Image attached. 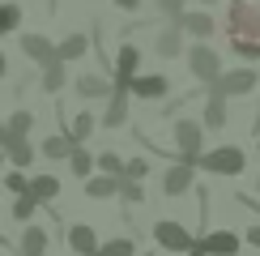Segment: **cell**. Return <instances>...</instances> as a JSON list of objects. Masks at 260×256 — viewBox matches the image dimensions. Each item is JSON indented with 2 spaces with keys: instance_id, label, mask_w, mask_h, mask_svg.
Masks as SVG:
<instances>
[{
  "instance_id": "obj_16",
  "label": "cell",
  "mask_w": 260,
  "mask_h": 256,
  "mask_svg": "<svg viewBox=\"0 0 260 256\" xmlns=\"http://www.w3.org/2000/svg\"><path fill=\"white\" fill-rule=\"evenodd\" d=\"M5 158L13 163V171H26L30 163H35V145H30L26 137H9L5 141Z\"/></svg>"
},
{
  "instance_id": "obj_3",
  "label": "cell",
  "mask_w": 260,
  "mask_h": 256,
  "mask_svg": "<svg viewBox=\"0 0 260 256\" xmlns=\"http://www.w3.org/2000/svg\"><path fill=\"white\" fill-rule=\"evenodd\" d=\"M154 243H158L162 252H175V256H188L192 248H197V235H192L188 227H179V222L162 218V222H154Z\"/></svg>"
},
{
  "instance_id": "obj_22",
  "label": "cell",
  "mask_w": 260,
  "mask_h": 256,
  "mask_svg": "<svg viewBox=\"0 0 260 256\" xmlns=\"http://www.w3.org/2000/svg\"><path fill=\"white\" fill-rule=\"evenodd\" d=\"M47 252V231L43 227H26L21 231V256H43Z\"/></svg>"
},
{
  "instance_id": "obj_30",
  "label": "cell",
  "mask_w": 260,
  "mask_h": 256,
  "mask_svg": "<svg viewBox=\"0 0 260 256\" xmlns=\"http://www.w3.org/2000/svg\"><path fill=\"white\" fill-rule=\"evenodd\" d=\"M94 167H99V175H120V171H124V158L115 154V149H107V154L94 158Z\"/></svg>"
},
{
  "instance_id": "obj_11",
  "label": "cell",
  "mask_w": 260,
  "mask_h": 256,
  "mask_svg": "<svg viewBox=\"0 0 260 256\" xmlns=\"http://www.w3.org/2000/svg\"><path fill=\"white\" fill-rule=\"evenodd\" d=\"M64 239H69V248L77 256H94L99 252V235H94V227H85V222H77V227L64 231Z\"/></svg>"
},
{
  "instance_id": "obj_13",
  "label": "cell",
  "mask_w": 260,
  "mask_h": 256,
  "mask_svg": "<svg viewBox=\"0 0 260 256\" xmlns=\"http://www.w3.org/2000/svg\"><path fill=\"white\" fill-rule=\"evenodd\" d=\"M73 90H77L81 99H111V81H107L103 73H81V77L73 81Z\"/></svg>"
},
{
  "instance_id": "obj_5",
  "label": "cell",
  "mask_w": 260,
  "mask_h": 256,
  "mask_svg": "<svg viewBox=\"0 0 260 256\" xmlns=\"http://www.w3.org/2000/svg\"><path fill=\"white\" fill-rule=\"evenodd\" d=\"M188 69H192V81L209 85L222 73V56L209 47V43H192V47H188Z\"/></svg>"
},
{
  "instance_id": "obj_37",
  "label": "cell",
  "mask_w": 260,
  "mask_h": 256,
  "mask_svg": "<svg viewBox=\"0 0 260 256\" xmlns=\"http://www.w3.org/2000/svg\"><path fill=\"white\" fill-rule=\"evenodd\" d=\"M247 243H252V248H260V222H256L252 231H247Z\"/></svg>"
},
{
  "instance_id": "obj_2",
  "label": "cell",
  "mask_w": 260,
  "mask_h": 256,
  "mask_svg": "<svg viewBox=\"0 0 260 256\" xmlns=\"http://www.w3.org/2000/svg\"><path fill=\"white\" fill-rule=\"evenodd\" d=\"M192 167H197V171H209V175H243L247 158H243L239 145H218V149H201Z\"/></svg>"
},
{
  "instance_id": "obj_15",
  "label": "cell",
  "mask_w": 260,
  "mask_h": 256,
  "mask_svg": "<svg viewBox=\"0 0 260 256\" xmlns=\"http://www.w3.org/2000/svg\"><path fill=\"white\" fill-rule=\"evenodd\" d=\"M175 26L183 30V35H192V39H209L213 30H218V26H213V17H209V13H201V9H197V13H179Z\"/></svg>"
},
{
  "instance_id": "obj_7",
  "label": "cell",
  "mask_w": 260,
  "mask_h": 256,
  "mask_svg": "<svg viewBox=\"0 0 260 256\" xmlns=\"http://www.w3.org/2000/svg\"><path fill=\"white\" fill-rule=\"evenodd\" d=\"M137 69H141V51L133 47V43H124V47L115 51V73H111V90L128 94V81L137 77Z\"/></svg>"
},
{
  "instance_id": "obj_32",
  "label": "cell",
  "mask_w": 260,
  "mask_h": 256,
  "mask_svg": "<svg viewBox=\"0 0 260 256\" xmlns=\"http://www.w3.org/2000/svg\"><path fill=\"white\" fill-rule=\"evenodd\" d=\"M5 188L13 192V197H26V188H30V175H26V171H9V175H5Z\"/></svg>"
},
{
  "instance_id": "obj_34",
  "label": "cell",
  "mask_w": 260,
  "mask_h": 256,
  "mask_svg": "<svg viewBox=\"0 0 260 256\" xmlns=\"http://www.w3.org/2000/svg\"><path fill=\"white\" fill-rule=\"evenodd\" d=\"M154 5H158V13L171 17V21H179V13H188V0H154Z\"/></svg>"
},
{
  "instance_id": "obj_36",
  "label": "cell",
  "mask_w": 260,
  "mask_h": 256,
  "mask_svg": "<svg viewBox=\"0 0 260 256\" xmlns=\"http://www.w3.org/2000/svg\"><path fill=\"white\" fill-rule=\"evenodd\" d=\"M115 9H124V13H133V9H141V0H115Z\"/></svg>"
},
{
  "instance_id": "obj_27",
  "label": "cell",
  "mask_w": 260,
  "mask_h": 256,
  "mask_svg": "<svg viewBox=\"0 0 260 256\" xmlns=\"http://www.w3.org/2000/svg\"><path fill=\"white\" fill-rule=\"evenodd\" d=\"M133 252H137V243L128 239V235H115V239L99 243V252H94V256H133Z\"/></svg>"
},
{
  "instance_id": "obj_41",
  "label": "cell",
  "mask_w": 260,
  "mask_h": 256,
  "mask_svg": "<svg viewBox=\"0 0 260 256\" xmlns=\"http://www.w3.org/2000/svg\"><path fill=\"white\" fill-rule=\"evenodd\" d=\"M256 188H260V175H256Z\"/></svg>"
},
{
  "instance_id": "obj_39",
  "label": "cell",
  "mask_w": 260,
  "mask_h": 256,
  "mask_svg": "<svg viewBox=\"0 0 260 256\" xmlns=\"http://www.w3.org/2000/svg\"><path fill=\"white\" fill-rule=\"evenodd\" d=\"M5 69H9V64H5V56H0V77H5Z\"/></svg>"
},
{
  "instance_id": "obj_21",
  "label": "cell",
  "mask_w": 260,
  "mask_h": 256,
  "mask_svg": "<svg viewBox=\"0 0 260 256\" xmlns=\"http://www.w3.org/2000/svg\"><path fill=\"white\" fill-rule=\"evenodd\" d=\"M115 188H120V175H90V179H85V197H90V201L115 197Z\"/></svg>"
},
{
  "instance_id": "obj_6",
  "label": "cell",
  "mask_w": 260,
  "mask_h": 256,
  "mask_svg": "<svg viewBox=\"0 0 260 256\" xmlns=\"http://www.w3.org/2000/svg\"><path fill=\"white\" fill-rule=\"evenodd\" d=\"M201 145H205V128L197 120H175V149H179V163H197V154H201Z\"/></svg>"
},
{
  "instance_id": "obj_1",
  "label": "cell",
  "mask_w": 260,
  "mask_h": 256,
  "mask_svg": "<svg viewBox=\"0 0 260 256\" xmlns=\"http://www.w3.org/2000/svg\"><path fill=\"white\" fill-rule=\"evenodd\" d=\"M226 39H231L235 56L260 60V5L256 0H231L226 5Z\"/></svg>"
},
{
  "instance_id": "obj_25",
  "label": "cell",
  "mask_w": 260,
  "mask_h": 256,
  "mask_svg": "<svg viewBox=\"0 0 260 256\" xmlns=\"http://www.w3.org/2000/svg\"><path fill=\"white\" fill-rule=\"evenodd\" d=\"M94 128H99V120H94L90 111H81L77 120H73V128H69V141H73V145H85V141L94 137Z\"/></svg>"
},
{
  "instance_id": "obj_40",
  "label": "cell",
  "mask_w": 260,
  "mask_h": 256,
  "mask_svg": "<svg viewBox=\"0 0 260 256\" xmlns=\"http://www.w3.org/2000/svg\"><path fill=\"white\" fill-rule=\"evenodd\" d=\"M201 5H222V0H201Z\"/></svg>"
},
{
  "instance_id": "obj_42",
  "label": "cell",
  "mask_w": 260,
  "mask_h": 256,
  "mask_svg": "<svg viewBox=\"0 0 260 256\" xmlns=\"http://www.w3.org/2000/svg\"><path fill=\"white\" fill-rule=\"evenodd\" d=\"M188 256H201V252H188Z\"/></svg>"
},
{
  "instance_id": "obj_35",
  "label": "cell",
  "mask_w": 260,
  "mask_h": 256,
  "mask_svg": "<svg viewBox=\"0 0 260 256\" xmlns=\"http://www.w3.org/2000/svg\"><path fill=\"white\" fill-rule=\"evenodd\" d=\"M35 209H39V205H35L30 197H13V218H17V222H30V218H35Z\"/></svg>"
},
{
  "instance_id": "obj_33",
  "label": "cell",
  "mask_w": 260,
  "mask_h": 256,
  "mask_svg": "<svg viewBox=\"0 0 260 256\" xmlns=\"http://www.w3.org/2000/svg\"><path fill=\"white\" fill-rule=\"evenodd\" d=\"M145 175H149V163H145V158H133V163H124V171H120V179H137V184H141Z\"/></svg>"
},
{
  "instance_id": "obj_18",
  "label": "cell",
  "mask_w": 260,
  "mask_h": 256,
  "mask_svg": "<svg viewBox=\"0 0 260 256\" xmlns=\"http://www.w3.org/2000/svg\"><path fill=\"white\" fill-rule=\"evenodd\" d=\"M154 51H158L162 60H175V56H183V30H179V26H167V30L158 35Z\"/></svg>"
},
{
  "instance_id": "obj_20",
  "label": "cell",
  "mask_w": 260,
  "mask_h": 256,
  "mask_svg": "<svg viewBox=\"0 0 260 256\" xmlns=\"http://www.w3.org/2000/svg\"><path fill=\"white\" fill-rule=\"evenodd\" d=\"M85 51H90V39H85V35H69V39H60V43H56V60H60V64L81 60Z\"/></svg>"
},
{
  "instance_id": "obj_38",
  "label": "cell",
  "mask_w": 260,
  "mask_h": 256,
  "mask_svg": "<svg viewBox=\"0 0 260 256\" xmlns=\"http://www.w3.org/2000/svg\"><path fill=\"white\" fill-rule=\"evenodd\" d=\"M5 141H9V128H5V124H0V149H5Z\"/></svg>"
},
{
  "instance_id": "obj_29",
  "label": "cell",
  "mask_w": 260,
  "mask_h": 256,
  "mask_svg": "<svg viewBox=\"0 0 260 256\" xmlns=\"http://www.w3.org/2000/svg\"><path fill=\"white\" fill-rule=\"evenodd\" d=\"M9 137H26L30 133V128H35V111H26V107H21V111H13V115H9Z\"/></svg>"
},
{
  "instance_id": "obj_31",
  "label": "cell",
  "mask_w": 260,
  "mask_h": 256,
  "mask_svg": "<svg viewBox=\"0 0 260 256\" xmlns=\"http://www.w3.org/2000/svg\"><path fill=\"white\" fill-rule=\"evenodd\" d=\"M115 192H120L128 205H141V201H145V188H141L137 179H120V188H115Z\"/></svg>"
},
{
  "instance_id": "obj_19",
  "label": "cell",
  "mask_w": 260,
  "mask_h": 256,
  "mask_svg": "<svg viewBox=\"0 0 260 256\" xmlns=\"http://www.w3.org/2000/svg\"><path fill=\"white\" fill-rule=\"evenodd\" d=\"M226 120H231V111H226V99L209 94V99H205V124H201V128H213V133H222Z\"/></svg>"
},
{
  "instance_id": "obj_14",
  "label": "cell",
  "mask_w": 260,
  "mask_h": 256,
  "mask_svg": "<svg viewBox=\"0 0 260 256\" xmlns=\"http://www.w3.org/2000/svg\"><path fill=\"white\" fill-rule=\"evenodd\" d=\"M26 197L35 201V205H47V201H56V197H60V179H56V175H30Z\"/></svg>"
},
{
  "instance_id": "obj_23",
  "label": "cell",
  "mask_w": 260,
  "mask_h": 256,
  "mask_svg": "<svg viewBox=\"0 0 260 256\" xmlns=\"http://www.w3.org/2000/svg\"><path fill=\"white\" fill-rule=\"evenodd\" d=\"M39 154H43V158H56V163H60V158H69V154H73V141H69V133H51L47 141L39 145Z\"/></svg>"
},
{
  "instance_id": "obj_26",
  "label": "cell",
  "mask_w": 260,
  "mask_h": 256,
  "mask_svg": "<svg viewBox=\"0 0 260 256\" xmlns=\"http://www.w3.org/2000/svg\"><path fill=\"white\" fill-rule=\"evenodd\" d=\"M69 167H73V175H77V179H90V171H94V154H90L85 145H73Z\"/></svg>"
},
{
  "instance_id": "obj_28",
  "label": "cell",
  "mask_w": 260,
  "mask_h": 256,
  "mask_svg": "<svg viewBox=\"0 0 260 256\" xmlns=\"http://www.w3.org/2000/svg\"><path fill=\"white\" fill-rule=\"evenodd\" d=\"M17 26H21V5L5 0V5H0V35H13Z\"/></svg>"
},
{
  "instance_id": "obj_8",
  "label": "cell",
  "mask_w": 260,
  "mask_h": 256,
  "mask_svg": "<svg viewBox=\"0 0 260 256\" xmlns=\"http://www.w3.org/2000/svg\"><path fill=\"white\" fill-rule=\"evenodd\" d=\"M192 252H201V256H239V235L235 231H209V235L197 239Z\"/></svg>"
},
{
  "instance_id": "obj_12",
  "label": "cell",
  "mask_w": 260,
  "mask_h": 256,
  "mask_svg": "<svg viewBox=\"0 0 260 256\" xmlns=\"http://www.w3.org/2000/svg\"><path fill=\"white\" fill-rule=\"evenodd\" d=\"M21 56H30L35 64H51L56 60V43L43 35H21Z\"/></svg>"
},
{
  "instance_id": "obj_4",
  "label": "cell",
  "mask_w": 260,
  "mask_h": 256,
  "mask_svg": "<svg viewBox=\"0 0 260 256\" xmlns=\"http://www.w3.org/2000/svg\"><path fill=\"white\" fill-rule=\"evenodd\" d=\"M256 85H260V73L256 69H231V73H218V77L209 81V94L235 99V94H252Z\"/></svg>"
},
{
  "instance_id": "obj_10",
  "label": "cell",
  "mask_w": 260,
  "mask_h": 256,
  "mask_svg": "<svg viewBox=\"0 0 260 256\" xmlns=\"http://www.w3.org/2000/svg\"><path fill=\"white\" fill-rule=\"evenodd\" d=\"M192 175H197V167L175 163L167 175H162V192H167V197H183V192H192Z\"/></svg>"
},
{
  "instance_id": "obj_24",
  "label": "cell",
  "mask_w": 260,
  "mask_h": 256,
  "mask_svg": "<svg viewBox=\"0 0 260 256\" xmlns=\"http://www.w3.org/2000/svg\"><path fill=\"white\" fill-rule=\"evenodd\" d=\"M64 77H69V73H64V64L60 60H51V64H43V94H60L64 90Z\"/></svg>"
},
{
  "instance_id": "obj_9",
  "label": "cell",
  "mask_w": 260,
  "mask_h": 256,
  "mask_svg": "<svg viewBox=\"0 0 260 256\" xmlns=\"http://www.w3.org/2000/svg\"><path fill=\"white\" fill-rule=\"evenodd\" d=\"M128 94H137V99H145V103H158V99H167L171 94V81L162 77V73H145V77H137L128 81Z\"/></svg>"
},
{
  "instance_id": "obj_17",
  "label": "cell",
  "mask_w": 260,
  "mask_h": 256,
  "mask_svg": "<svg viewBox=\"0 0 260 256\" xmlns=\"http://www.w3.org/2000/svg\"><path fill=\"white\" fill-rule=\"evenodd\" d=\"M99 124H107V128H124V124H128V94L111 90V99H107V111H103V120H99Z\"/></svg>"
}]
</instances>
